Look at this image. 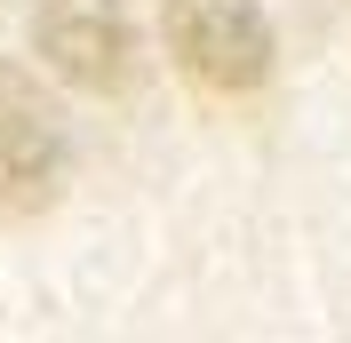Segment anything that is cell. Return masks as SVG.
I'll list each match as a JSON object with an SVG mask.
<instances>
[{"label": "cell", "mask_w": 351, "mask_h": 343, "mask_svg": "<svg viewBox=\"0 0 351 343\" xmlns=\"http://www.w3.org/2000/svg\"><path fill=\"white\" fill-rule=\"evenodd\" d=\"M160 24H168L176 72L199 96L240 104L271 80V16L256 0H160Z\"/></svg>", "instance_id": "cell-1"}, {"label": "cell", "mask_w": 351, "mask_h": 343, "mask_svg": "<svg viewBox=\"0 0 351 343\" xmlns=\"http://www.w3.org/2000/svg\"><path fill=\"white\" fill-rule=\"evenodd\" d=\"M32 48L56 80L88 96H120L136 80V40L120 0H32Z\"/></svg>", "instance_id": "cell-2"}, {"label": "cell", "mask_w": 351, "mask_h": 343, "mask_svg": "<svg viewBox=\"0 0 351 343\" xmlns=\"http://www.w3.org/2000/svg\"><path fill=\"white\" fill-rule=\"evenodd\" d=\"M64 192V128L32 80L0 56V215H40Z\"/></svg>", "instance_id": "cell-3"}]
</instances>
